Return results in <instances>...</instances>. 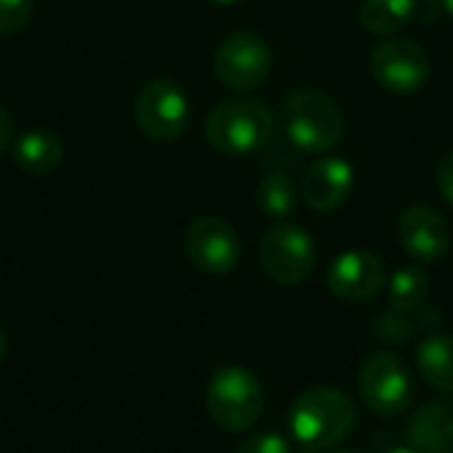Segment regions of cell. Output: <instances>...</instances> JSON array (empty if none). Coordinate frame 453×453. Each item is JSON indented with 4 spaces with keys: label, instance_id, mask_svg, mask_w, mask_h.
Here are the masks:
<instances>
[{
    "label": "cell",
    "instance_id": "cell-23",
    "mask_svg": "<svg viewBox=\"0 0 453 453\" xmlns=\"http://www.w3.org/2000/svg\"><path fill=\"white\" fill-rule=\"evenodd\" d=\"M11 141H13V119H11V114L0 106V154L11 146Z\"/></svg>",
    "mask_w": 453,
    "mask_h": 453
},
{
    "label": "cell",
    "instance_id": "cell-29",
    "mask_svg": "<svg viewBox=\"0 0 453 453\" xmlns=\"http://www.w3.org/2000/svg\"><path fill=\"white\" fill-rule=\"evenodd\" d=\"M334 453H364V451H356V449H348V451H334Z\"/></svg>",
    "mask_w": 453,
    "mask_h": 453
},
{
    "label": "cell",
    "instance_id": "cell-26",
    "mask_svg": "<svg viewBox=\"0 0 453 453\" xmlns=\"http://www.w3.org/2000/svg\"><path fill=\"white\" fill-rule=\"evenodd\" d=\"M3 358H5V334L0 329V364H3Z\"/></svg>",
    "mask_w": 453,
    "mask_h": 453
},
{
    "label": "cell",
    "instance_id": "cell-17",
    "mask_svg": "<svg viewBox=\"0 0 453 453\" xmlns=\"http://www.w3.org/2000/svg\"><path fill=\"white\" fill-rule=\"evenodd\" d=\"M297 199H300V191L295 180L281 170L268 173L257 186V207L271 220L284 223L287 218H292L297 210Z\"/></svg>",
    "mask_w": 453,
    "mask_h": 453
},
{
    "label": "cell",
    "instance_id": "cell-21",
    "mask_svg": "<svg viewBox=\"0 0 453 453\" xmlns=\"http://www.w3.org/2000/svg\"><path fill=\"white\" fill-rule=\"evenodd\" d=\"M236 453H289V443L279 433H257L244 438Z\"/></svg>",
    "mask_w": 453,
    "mask_h": 453
},
{
    "label": "cell",
    "instance_id": "cell-2",
    "mask_svg": "<svg viewBox=\"0 0 453 453\" xmlns=\"http://www.w3.org/2000/svg\"><path fill=\"white\" fill-rule=\"evenodd\" d=\"M281 122L289 143L305 154H326L345 135L340 104L321 90H295L281 104Z\"/></svg>",
    "mask_w": 453,
    "mask_h": 453
},
{
    "label": "cell",
    "instance_id": "cell-20",
    "mask_svg": "<svg viewBox=\"0 0 453 453\" xmlns=\"http://www.w3.org/2000/svg\"><path fill=\"white\" fill-rule=\"evenodd\" d=\"M32 0H0V35H16L29 24Z\"/></svg>",
    "mask_w": 453,
    "mask_h": 453
},
{
    "label": "cell",
    "instance_id": "cell-10",
    "mask_svg": "<svg viewBox=\"0 0 453 453\" xmlns=\"http://www.w3.org/2000/svg\"><path fill=\"white\" fill-rule=\"evenodd\" d=\"M186 255L188 260L210 276L231 273L239 265L242 257V242L236 228L218 218V215H202L186 228Z\"/></svg>",
    "mask_w": 453,
    "mask_h": 453
},
{
    "label": "cell",
    "instance_id": "cell-25",
    "mask_svg": "<svg viewBox=\"0 0 453 453\" xmlns=\"http://www.w3.org/2000/svg\"><path fill=\"white\" fill-rule=\"evenodd\" d=\"M385 453H419L417 449H411V446H395V449H388Z\"/></svg>",
    "mask_w": 453,
    "mask_h": 453
},
{
    "label": "cell",
    "instance_id": "cell-12",
    "mask_svg": "<svg viewBox=\"0 0 453 453\" xmlns=\"http://www.w3.org/2000/svg\"><path fill=\"white\" fill-rule=\"evenodd\" d=\"M398 239L401 247L419 265L438 263L451 250V228L449 220L433 204H409L398 218Z\"/></svg>",
    "mask_w": 453,
    "mask_h": 453
},
{
    "label": "cell",
    "instance_id": "cell-27",
    "mask_svg": "<svg viewBox=\"0 0 453 453\" xmlns=\"http://www.w3.org/2000/svg\"><path fill=\"white\" fill-rule=\"evenodd\" d=\"M210 3H215V5H234V3H239V0H210Z\"/></svg>",
    "mask_w": 453,
    "mask_h": 453
},
{
    "label": "cell",
    "instance_id": "cell-13",
    "mask_svg": "<svg viewBox=\"0 0 453 453\" xmlns=\"http://www.w3.org/2000/svg\"><path fill=\"white\" fill-rule=\"evenodd\" d=\"M353 191V167L342 157H321L300 183V194L313 212H332L348 202Z\"/></svg>",
    "mask_w": 453,
    "mask_h": 453
},
{
    "label": "cell",
    "instance_id": "cell-22",
    "mask_svg": "<svg viewBox=\"0 0 453 453\" xmlns=\"http://www.w3.org/2000/svg\"><path fill=\"white\" fill-rule=\"evenodd\" d=\"M438 191L453 207V149L438 165Z\"/></svg>",
    "mask_w": 453,
    "mask_h": 453
},
{
    "label": "cell",
    "instance_id": "cell-24",
    "mask_svg": "<svg viewBox=\"0 0 453 453\" xmlns=\"http://www.w3.org/2000/svg\"><path fill=\"white\" fill-rule=\"evenodd\" d=\"M430 5H433L441 16L453 19V0H430Z\"/></svg>",
    "mask_w": 453,
    "mask_h": 453
},
{
    "label": "cell",
    "instance_id": "cell-11",
    "mask_svg": "<svg viewBox=\"0 0 453 453\" xmlns=\"http://www.w3.org/2000/svg\"><path fill=\"white\" fill-rule=\"evenodd\" d=\"M388 284L385 260L369 250H350L332 260L326 273V287L334 297L345 303H366L382 292Z\"/></svg>",
    "mask_w": 453,
    "mask_h": 453
},
{
    "label": "cell",
    "instance_id": "cell-5",
    "mask_svg": "<svg viewBox=\"0 0 453 453\" xmlns=\"http://www.w3.org/2000/svg\"><path fill=\"white\" fill-rule=\"evenodd\" d=\"M260 265L265 276L281 287L305 284L316 268V244L305 228L276 223L260 239Z\"/></svg>",
    "mask_w": 453,
    "mask_h": 453
},
{
    "label": "cell",
    "instance_id": "cell-15",
    "mask_svg": "<svg viewBox=\"0 0 453 453\" xmlns=\"http://www.w3.org/2000/svg\"><path fill=\"white\" fill-rule=\"evenodd\" d=\"M13 159L29 175H50L64 159V143L45 127H29L13 143Z\"/></svg>",
    "mask_w": 453,
    "mask_h": 453
},
{
    "label": "cell",
    "instance_id": "cell-4",
    "mask_svg": "<svg viewBox=\"0 0 453 453\" xmlns=\"http://www.w3.org/2000/svg\"><path fill=\"white\" fill-rule=\"evenodd\" d=\"M207 414L226 433L250 430L263 414V385L244 366H226L215 372L207 385Z\"/></svg>",
    "mask_w": 453,
    "mask_h": 453
},
{
    "label": "cell",
    "instance_id": "cell-18",
    "mask_svg": "<svg viewBox=\"0 0 453 453\" xmlns=\"http://www.w3.org/2000/svg\"><path fill=\"white\" fill-rule=\"evenodd\" d=\"M430 292V276L422 265H401L393 276H390V287H388V300L390 308L398 313H411L417 311L425 297Z\"/></svg>",
    "mask_w": 453,
    "mask_h": 453
},
{
    "label": "cell",
    "instance_id": "cell-14",
    "mask_svg": "<svg viewBox=\"0 0 453 453\" xmlns=\"http://www.w3.org/2000/svg\"><path fill=\"white\" fill-rule=\"evenodd\" d=\"M409 443L419 453H453V403L433 401L414 411Z\"/></svg>",
    "mask_w": 453,
    "mask_h": 453
},
{
    "label": "cell",
    "instance_id": "cell-9",
    "mask_svg": "<svg viewBox=\"0 0 453 453\" xmlns=\"http://www.w3.org/2000/svg\"><path fill=\"white\" fill-rule=\"evenodd\" d=\"M273 69L268 42L255 32H231L215 48V74L231 90L260 88Z\"/></svg>",
    "mask_w": 453,
    "mask_h": 453
},
{
    "label": "cell",
    "instance_id": "cell-7",
    "mask_svg": "<svg viewBox=\"0 0 453 453\" xmlns=\"http://www.w3.org/2000/svg\"><path fill=\"white\" fill-rule=\"evenodd\" d=\"M369 69L385 90L395 96H411L427 85L433 74V61L419 42L406 37H390L372 48Z\"/></svg>",
    "mask_w": 453,
    "mask_h": 453
},
{
    "label": "cell",
    "instance_id": "cell-3",
    "mask_svg": "<svg viewBox=\"0 0 453 453\" xmlns=\"http://www.w3.org/2000/svg\"><path fill=\"white\" fill-rule=\"evenodd\" d=\"M273 130L276 119L268 104L257 98L220 101L204 122V133L212 149L231 157H244L265 149L273 138Z\"/></svg>",
    "mask_w": 453,
    "mask_h": 453
},
{
    "label": "cell",
    "instance_id": "cell-28",
    "mask_svg": "<svg viewBox=\"0 0 453 453\" xmlns=\"http://www.w3.org/2000/svg\"><path fill=\"white\" fill-rule=\"evenodd\" d=\"M297 453H319V451H311V449H303V446H300V451Z\"/></svg>",
    "mask_w": 453,
    "mask_h": 453
},
{
    "label": "cell",
    "instance_id": "cell-8",
    "mask_svg": "<svg viewBox=\"0 0 453 453\" xmlns=\"http://www.w3.org/2000/svg\"><path fill=\"white\" fill-rule=\"evenodd\" d=\"M364 403L377 417L403 414L414 401V380L409 366L395 353H374L364 361L358 374Z\"/></svg>",
    "mask_w": 453,
    "mask_h": 453
},
{
    "label": "cell",
    "instance_id": "cell-19",
    "mask_svg": "<svg viewBox=\"0 0 453 453\" xmlns=\"http://www.w3.org/2000/svg\"><path fill=\"white\" fill-rule=\"evenodd\" d=\"M417 13L414 0H364L361 24L374 35H395Z\"/></svg>",
    "mask_w": 453,
    "mask_h": 453
},
{
    "label": "cell",
    "instance_id": "cell-6",
    "mask_svg": "<svg viewBox=\"0 0 453 453\" xmlns=\"http://www.w3.org/2000/svg\"><path fill=\"white\" fill-rule=\"evenodd\" d=\"M138 130L159 143L175 141L191 122V104L186 90L173 80H151L138 90L135 98Z\"/></svg>",
    "mask_w": 453,
    "mask_h": 453
},
{
    "label": "cell",
    "instance_id": "cell-16",
    "mask_svg": "<svg viewBox=\"0 0 453 453\" xmlns=\"http://www.w3.org/2000/svg\"><path fill=\"white\" fill-rule=\"evenodd\" d=\"M417 369L441 393H453V337L433 334L417 348Z\"/></svg>",
    "mask_w": 453,
    "mask_h": 453
},
{
    "label": "cell",
    "instance_id": "cell-1",
    "mask_svg": "<svg viewBox=\"0 0 453 453\" xmlns=\"http://www.w3.org/2000/svg\"><path fill=\"white\" fill-rule=\"evenodd\" d=\"M356 403L337 388H311L289 409V433L303 449H334L356 425Z\"/></svg>",
    "mask_w": 453,
    "mask_h": 453
}]
</instances>
